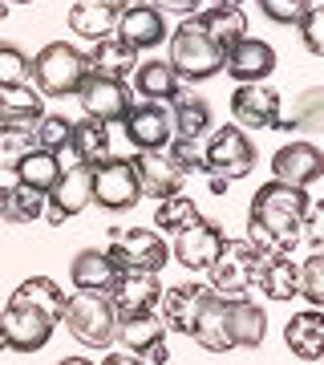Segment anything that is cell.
<instances>
[{"instance_id": "8fae6325", "label": "cell", "mask_w": 324, "mask_h": 365, "mask_svg": "<svg viewBox=\"0 0 324 365\" xmlns=\"http://www.w3.org/2000/svg\"><path fill=\"white\" fill-rule=\"evenodd\" d=\"M231 118L239 130H280V93L259 81H244L231 93Z\"/></svg>"}, {"instance_id": "f5cc1de1", "label": "cell", "mask_w": 324, "mask_h": 365, "mask_svg": "<svg viewBox=\"0 0 324 365\" xmlns=\"http://www.w3.org/2000/svg\"><path fill=\"white\" fill-rule=\"evenodd\" d=\"M0 353H4V333H0Z\"/></svg>"}, {"instance_id": "74e56055", "label": "cell", "mask_w": 324, "mask_h": 365, "mask_svg": "<svg viewBox=\"0 0 324 365\" xmlns=\"http://www.w3.org/2000/svg\"><path fill=\"white\" fill-rule=\"evenodd\" d=\"M69 130H73V122L65 114H41V122L33 126V138H37L41 150L61 155V150H69Z\"/></svg>"}, {"instance_id": "60d3db41", "label": "cell", "mask_w": 324, "mask_h": 365, "mask_svg": "<svg viewBox=\"0 0 324 365\" xmlns=\"http://www.w3.org/2000/svg\"><path fill=\"white\" fill-rule=\"evenodd\" d=\"M296 29H300V37H304V49L320 57L324 53V9L316 4V0L308 4V13L296 21Z\"/></svg>"}, {"instance_id": "681fc988", "label": "cell", "mask_w": 324, "mask_h": 365, "mask_svg": "<svg viewBox=\"0 0 324 365\" xmlns=\"http://www.w3.org/2000/svg\"><path fill=\"white\" fill-rule=\"evenodd\" d=\"M117 9H130V4H146V0H114Z\"/></svg>"}, {"instance_id": "30bf717a", "label": "cell", "mask_w": 324, "mask_h": 365, "mask_svg": "<svg viewBox=\"0 0 324 365\" xmlns=\"http://www.w3.org/2000/svg\"><path fill=\"white\" fill-rule=\"evenodd\" d=\"M110 300V309L117 317H134V313H155L158 297H162V284H158V272H134V268H117L110 288L102 292Z\"/></svg>"}, {"instance_id": "ee69618b", "label": "cell", "mask_w": 324, "mask_h": 365, "mask_svg": "<svg viewBox=\"0 0 324 365\" xmlns=\"http://www.w3.org/2000/svg\"><path fill=\"white\" fill-rule=\"evenodd\" d=\"M304 240H308L312 252H320V244H324V207H316V203L308 207V220H304Z\"/></svg>"}, {"instance_id": "e0dca14e", "label": "cell", "mask_w": 324, "mask_h": 365, "mask_svg": "<svg viewBox=\"0 0 324 365\" xmlns=\"http://www.w3.org/2000/svg\"><path fill=\"white\" fill-rule=\"evenodd\" d=\"M78 102L85 106V118H98V122L110 126V122H122V118H126V110L134 106V98H130L126 81H110V78L90 73L85 86L78 90Z\"/></svg>"}, {"instance_id": "e575fe53", "label": "cell", "mask_w": 324, "mask_h": 365, "mask_svg": "<svg viewBox=\"0 0 324 365\" xmlns=\"http://www.w3.org/2000/svg\"><path fill=\"white\" fill-rule=\"evenodd\" d=\"M45 215V195L33 191V187H0V223H13V227H25V223L41 220Z\"/></svg>"}, {"instance_id": "44dd1931", "label": "cell", "mask_w": 324, "mask_h": 365, "mask_svg": "<svg viewBox=\"0 0 324 365\" xmlns=\"http://www.w3.org/2000/svg\"><path fill=\"white\" fill-rule=\"evenodd\" d=\"M187 337H194V345H203L207 353H227L231 345V329H227V297L219 292H207V300L199 304L194 313V325Z\"/></svg>"}, {"instance_id": "ba28073f", "label": "cell", "mask_w": 324, "mask_h": 365, "mask_svg": "<svg viewBox=\"0 0 324 365\" xmlns=\"http://www.w3.org/2000/svg\"><path fill=\"white\" fill-rule=\"evenodd\" d=\"M102 252L114 268H134V272H162L170 264L167 240L150 227H110Z\"/></svg>"}, {"instance_id": "c3c4849f", "label": "cell", "mask_w": 324, "mask_h": 365, "mask_svg": "<svg viewBox=\"0 0 324 365\" xmlns=\"http://www.w3.org/2000/svg\"><path fill=\"white\" fill-rule=\"evenodd\" d=\"M57 365H93L90 357H65V361H57Z\"/></svg>"}, {"instance_id": "d6986e66", "label": "cell", "mask_w": 324, "mask_h": 365, "mask_svg": "<svg viewBox=\"0 0 324 365\" xmlns=\"http://www.w3.org/2000/svg\"><path fill=\"white\" fill-rule=\"evenodd\" d=\"M130 163H134V170H138L142 195L167 199V195H179L182 182H187V170L170 158V150H138Z\"/></svg>"}, {"instance_id": "cb8c5ba5", "label": "cell", "mask_w": 324, "mask_h": 365, "mask_svg": "<svg viewBox=\"0 0 324 365\" xmlns=\"http://www.w3.org/2000/svg\"><path fill=\"white\" fill-rule=\"evenodd\" d=\"M227 329H231L235 349H259L263 337H268V317L251 297L227 300Z\"/></svg>"}, {"instance_id": "603a6c76", "label": "cell", "mask_w": 324, "mask_h": 365, "mask_svg": "<svg viewBox=\"0 0 324 365\" xmlns=\"http://www.w3.org/2000/svg\"><path fill=\"white\" fill-rule=\"evenodd\" d=\"M211 288L207 284H174L167 288L162 297H158V304H162V325L170 329V333H191L194 325V313H199V304L207 300Z\"/></svg>"}, {"instance_id": "9a60e30c", "label": "cell", "mask_w": 324, "mask_h": 365, "mask_svg": "<svg viewBox=\"0 0 324 365\" xmlns=\"http://www.w3.org/2000/svg\"><path fill=\"white\" fill-rule=\"evenodd\" d=\"M90 179L93 167H81V163L61 170V179L53 182V191L45 195V220L53 227H61L65 220H78L81 211L90 207Z\"/></svg>"}, {"instance_id": "52a82bcc", "label": "cell", "mask_w": 324, "mask_h": 365, "mask_svg": "<svg viewBox=\"0 0 324 365\" xmlns=\"http://www.w3.org/2000/svg\"><path fill=\"white\" fill-rule=\"evenodd\" d=\"M259 260L263 252L251 244V240H223L219 256L211 260V292H219L227 300H239L247 297L259 280Z\"/></svg>"}, {"instance_id": "6da1fadb", "label": "cell", "mask_w": 324, "mask_h": 365, "mask_svg": "<svg viewBox=\"0 0 324 365\" xmlns=\"http://www.w3.org/2000/svg\"><path fill=\"white\" fill-rule=\"evenodd\" d=\"M308 207V187H292V182L280 179L263 182L251 195V207H247V240L263 256H292V248L304 240Z\"/></svg>"}, {"instance_id": "4316f807", "label": "cell", "mask_w": 324, "mask_h": 365, "mask_svg": "<svg viewBox=\"0 0 324 365\" xmlns=\"http://www.w3.org/2000/svg\"><path fill=\"white\" fill-rule=\"evenodd\" d=\"M170 122H174V138H207L211 134V102L191 90H179L170 98Z\"/></svg>"}, {"instance_id": "7bdbcfd3", "label": "cell", "mask_w": 324, "mask_h": 365, "mask_svg": "<svg viewBox=\"0 0 324 365\" xmlns=\"http://www.w3.org/2000/svg\"><path fill=\"white\" fill-rule=\"evenodd\" d=\"M167 150L187 175H191V170H203V143H199V138H170Z\"/></svg>"}, {"instance_id": "ac0fdd59", "label": "cell", "mask_w": 324, "mask_h": 365, "mask_svg": "<svg viewBox=\"0 0 324 365\" xmlns=\"http://www.w3.org/2000/svg\"><path fill=\"white\" fill-rule=\"evenodd\" d=\"M223 69H227L239 86H244V81H263V78L276 73V49L259 37H239L235 45L223 49Z\"/></svg>"}, {"instance_id": "ab89813d", "label": "cell", "mask_w": 324, "mask_h": 365, "mask_svg": "<svg viewBox=\"0 0 324 365\" xmlns=\"http://www.w3.org/2000/svg\"><path fill=\"white\" fill-rule=\"evenodd\" d=\"M296 297H304L312 309H324V256L312 252L308 260L300 264V288Z\"/></svg>"}, {"instance_id": "f546056e", "label": "cell", "mask_w": 324, "mask_h": 365, "mask_svg": "<svg viewBox=\"0 0 324 365\" xmlns=\"http://www.w3.org/2000/svg\"><path fill=\"white\" fill-rule=\"evenodd\" d=\"M194 21L203 25V33H207L219 49H227V45H235L239 37H247V16H244L239 4H211V9H199Z\"/></svg>"}, {"instance_id": "1f68e13d", "label": "cell", "mask_w": 324, "mask_h": 365, "mask_svg": "<svg viewBox=\"0 0 324 365\" xmlns=\"http://www.w3.org/2000/svg\"><path fill=\"white\" fill-rule=\"evenodd\" d=\"M114 272L117 268L110 264V256L98 248H81L73 256V264H69V280H73L78 292H105L110 280H114Z\"/></svg>"}, {"instance_id": "f6af8a7d", "label": "cell", "mask_w": 324, "mask_h": 365, "mask_svg": "<svg viewBox=\"0 0 324 365\" xmlns=\"http://www.w3.org/2000/svg\"><path fill=\"white\" fill-rule=\"evenodd\" d=\"M300 122H320V90H312V93H304V114L300 118H292V122H284V130H292V126H300Z\"/></svg>"}, {"instance_id": "4dcf8cb0", "label": "cell", "mask_w": 324, "mask_h": 365, "mask_svg": "<svg viewBox=\"0 0 324 365\" xmlns=\"http://www.w3.org/2000/svg\"><path fill=\"white\" fill-rule=\"evenodd\" d=\"M69 150L78 158L81 167H98L110 158V126L98 122V118H81L73 122V130H69Z\"/></svg>"}, {"instance_id": "7dc6e473", "label": "cell", "mask_w": 324, "mask_h": 365, "mask_svg": "<svg viewBox=\"0 0 324 365\" xmlns=\"http://www.w3.org/2000/svg\"><path fill=\"white\" fill-rule=\"evenodd\" d=\"M102 365H146L142 357H134V353H110Z\"/></svg>"}, {"instance_id": "bcb514c9", "label": "cell", "mask_w": 324, "mask_h": 365, "mask_svg": "<svg viewBox=\"0 0 324 365\" xmlns=\"http://www.w3.org/2000/svg\"><path fill=\"white\" fill-rule=\"evenodd\" d=\"M146 4H155L158 13H179V16H194L203 9V0H146Z\"/></svg>"}, {"instance_id": "836d02e7", "label": "cell", "mask_w": 324, "mask_h": 365, "mask_svg": "<svg viewBox=\"0 0 324 365\" xmlns=\"http://www.w3.org/2000/svg\"><path fill=\"white\" fill-rule=\"evenodd\" d=\"M16 182L21 187H33V191H41V195H49L53 191V182L61 179V158L53 155V150H41V146H33L21 163H16Z\"/></svg>"}, {"instance_id": "7c38bea8", "label": "cell", "mask_w": 324, "mask_h": 365, "mask_svg": "<svg viewBox=\"0 0 324 365\" xmlns=\"http://www.w3.org/2000/svg\"><path fill=\"white\" fill-rule=\"evenodd\" d=\"M134 150H167L174 138V122H170V106L167 102H134L122 118Z\"/></svg>"}, {"instance_id": "2e32d148", "label": "cell", "mask_w": 324, "mask_h": 365, "mask_svg": "<svg viewBox=\"0 0 324 365\" xmlns=\"http://www.w3.org/2000/svg\"><path fill=\"white\" fill-rule=\"evenodd\" d=\"M114 37L126 41L130 49H155L170 37L167 29V13H158L155 4H130V9H117V25Z\"/></svg>"}, {"instance_id": "ffe728a7", "label": "cell", "mask_w": 324, "mask_h": 365, "mask_svg": "<svg viewBox=\"0 0 324 365\" xmlns=\"http://www.w3.org/2000/svg\"><path fill=\"white\" fill-rule=\"evenodd\" d=\"M324 175V155L312 143H288L272 155V179L292 182V187H312Z\"/></svg>"}, {"instance_id": "d4e9b609", "label": "cell", "mask_w": 324, "mask_h": 365, "mask_svg": "<svg viewBox=\"0 0 324 365\" xmlns=\"http://www.w3.org/2000/svg\"><path fill=\"white\" fill-rule=\"evenodd\" d=\"M114 25H117L114 0H78V4L69 9V33H78L81 41L114 37Z\"/></svg>"}, {"instance_id": "f35d334b", "label": "cell", "mask_w": 324, "mask_h": 365, "mask_svg": "<svg viewBox=\"0 0 324 365\" xmlns=\"http://www.w3.org/2000/svg\"><path fill=\"white\" fill-rule=\"evenodd\" d=\"M28 81H33V61L25 57V49L0 41V86H28Z\"/></svg>"}, {"instance_id": "5b68a950", "label": "cell", "mask_w": 324, "mask_h": 365, "mask_svg": "<svg viewBox=\"0 0 324 365\" xmlns=\"http://www.w3.org/2000/svg\"><path fill=\"white\" fill-rule=\"evenodd\" d=\"M170 69L179 73V81H207L223 69V49L203 33V25L187 16L174 33H170Z\"/></svg>"}, {"instance_id": "d6a6232c", "label": "cell", "mask_w": 324, "mask_h": 365, "mask_svg": "<svg viewBox=\"0 0 324 365\" xmlns=\"http://www.w3.org/2000/svg\"><path fill=\"white\" fill-rule=\"evenodd\" d=\"M256 288H263L272 300H292L300 288V264L292 256H263Z\"/></svg>"}, {"instance_id": "5bb4252c", "label": "cell", "mask_w": 324, "mask_h": 365, "mask_svg": "<svg viewBox=\"0 0 324 365\" xmlns=\"http://www.w3.org/2000/svg\"><path fill=\"white\" fill-rule=\"evenodd\" d=\"M223 227L215 220H199L194 223H187L182 232H174V248H170V256L182 264V268H191V272H207L211 268V260L219 256V248H223Z\"/></svg>"}, {"instance_id": "f1b7e54d", "label": "cell", "mask_w": 324, "mask_h": 365, "mask_svg": "<svg viewBox=\"0 0 324 365\" xmlns=\"http://www.w3.org/2000/svg\"><path fill=\"white\" fill-rule=\"evenodd\" d=\"M45 114V98L28 86H0V126H37Z\"/></svg>"}, {"instance_id": "7a4b0ae2", "label": "cell", "mask_w": 324, "mask_h": 365, "mask_svg": "<svg viewBox=\"0 0 324 365\" xmlns=\"http://www.w3.org/2000/svg\"><path fill=\"white\" fill-rule=\"evenodd\" d=\"M65 292L49 276H28L16 284L9 297L4 313H0V333H4V349L13 353H37L49 345L53 329L61 321Z\"/></svg>"}, {"instance_id": "3957f363", "label": "cell", "mask_w": 324, "mask_h": 365, "mask_svg": "<svg viewBox=\"0 0 324 365\" xmlns=\"http://www.w3.org/2000/svg\"><path fill=\"white\" fill-rule=\"evenodd\" d=\"M85 78H90L85 53L73 49V45H65V41H49L33 57V90L41 98H78Z\"/></svg>"}, {"instance_id": "f907efd6", "label": "cell", "mask_w": 324, "mask_h": 365, "mask_svg": "<svg viewBox=\"0 0 324 365\" xmlns=\"http://www.w3.org/2000/svg\"><path fill=\"white\" fill-rule=\"evenodd\" d=\"M0 4H33V0H0Z\"/></svg>"}, {"instance_id": "7402d4cb", "label": "cell", "mask_w": 324, "mask_h": 365, "mask_svg": "<svg viewBox=\"0 0 324 365\" xmlns=\"http://www.w3.org/2000/svg\"><path fill=\"white\" fill-rule=\"evenodd\" d=\"M126 86H134L138 102H170V98H174V93L182 90L179 73H174V69H170V61H162V57L138 61Z\"/></svg>"}, {"instance_id": "8d00e7d4", "label": "cell", "mask_w": 324, "mask_h": 365, "mask_svg": "<svg viewBox=\"0 0 324 365\" xmlns=\"http://www.w3.org/2000/svg\"><path fill=\"white\" fill-rule=\"evenodd\" d=\"M37 146L33 126H0V170H13Z\"/></svg>"}, {"instance_id": "8992f818", "label": "cell", "mask_w": 324, "mask_h": 365, "mask_svg": "<svg viewBox=\"0 0 324 365\" xmlns=\"http://www.w3.org/2000/svg\"><path fill=\"white\" fill-rule=\"evenodd\" d=\"M61 321L73 333V341L90 345V349H110L117 337V313L110 309V300L102 292H73V297H65Z\"/></svg>"}, {"instance_id": "484cf974", "label": "cell", "mask_w": 324, "mask_h": 365, "mask_svg": "<svg viewBox=\"0 0 324 365\" xmlns=\"http://www.w3.org/2000/svg\"><path fill=\"white\" fill-rule=\"evenodd\" d=\"M85 61H90V73H98V78L130 81V73L138 66V49H130L126 41H117V37H105V41H93Z\"/></svg>"}, {"instance_id": "b9f144b4", "label": "cell", "mask_w": 324, "mask_h": 365, "mask_svg": "<svg viewBox=\"0 0 324 365\" xmlns=\"http://www.w3.org/2000/svg\"><path fill=\"white\" fill-rule=\"evenodd\" d=\"M256 4H259V13L268 16L272 25H296L300 16L308 13L312 0H256Z\"/></svg>"}, {"instance_id": "9c48e42d", "label": "cell", "mask_w": 324, "mask_h": 365, "mask_svg": "<svg viewBox=\"0 0 324 365\" xmlns=\"http://www.w3.org/2000/svg\"><path fill=\"white\" fill-rule=\"evenodd\" d=\"M142 199V182H138V170L130 158H105L93 167L90 179V203H98L102 211H130Z\"/></svg>"}, {"instance_id": "816d5d0a", "label": "cell", "mask_w": 324, "mask_h": 365, "mask_svg": "<svg viewBox=\"0 0 324 365\" xmlns=\"http://www.w3.org/2000/svg\"><path fill=\"white\" fill-rule=\"evenodd\" d=\"M215 4H239V0H215Z\"/></svg>"}, {"instance_id": "277c9868", "label": "cell", "mask_w": 324, "mask_h": 365, "mask_svg": "<svg viewBox=\"0 0 324 365\" xmlns=\"http://www.w3.org/2000/svg\"><path fill=\"white\" fill-rule=\"evenodd\" d=\"M256 170V146L239 126H223V130L207 134V146H203V175H211V191L223 195L227 182L247 179Z\"/></svg>"}, {"instance_id": "83f0119b", "label": "cell", "mask_w": 324, "mask_h": 365, "mask_svg": "<svg viewBox=\"0 0 324 365\" xmlns=\"http://www.w3.org/2000/svg\"><path fill=\"white\" fill-rule=\"evenodd\" d=\"M284 341L300 361H320V353H324V313L320 309L296 313L284 325Z\"/></svg>"}, {"instance_id": "d590c367", "label": "cell", "mask_w": 324, "mask_h": 365, "mask_svg": "<svg viewBox=\"0 0 324 365\" xmlns=\"http://www.w3.org/2000/svg\"><path fill=\"white\" fill-rule=\"evenodd\" d=\"M199 220V207H194V199L187 195H167L158 199V211H155V227H162V232H182L187 223Z\"/></svg>"}, {"instance_id": "4fadbf2b", "label": "cell", "mask_w": 324, "mask_h": 365, "mask_svg": "<svg viewBox=\"0 0 324 365\" xmlns=\"http://www.w3.org/2000/svg\"><path fill=\"white\" fill-rule=\"evenodd\" d=\"M126 345V353L134 357H146V361L155 365H167L170 361V349H167V325H162V317L155 313H134V317H117V337Z\"/></svg>"}]
</instances>
